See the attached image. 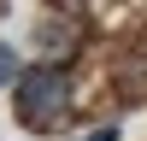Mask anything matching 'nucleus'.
<instances>
[{
  "label": "nucleus",
  "mask_w": 147,
  "mask_h": 141,
  "mask_svg": "<svg viewBox=\"0 0 147 141\" xmlns=\"http://www.w3.org/2000/svg\"><path fill=\"white\" fill-rule=\"evenodd\" d=\"M65 106H71V70L59 65V59L24 70V82H18V117H24L30 129H47Z\"/></svg>",
  "instance_id": "f257e3e1"
},
{
  "label": "nucleus",
  "mask_w": 147,
  "mask_h": 141,
  "mask_svg": "<svg viewBox=\"0 0 147 141\" xmlns=\"http://www.w3.org/2000/svg\"><path fill=\"white\" fill-rule=\"evenodd\" d=\"M18 53H12V47H0V88H18Z\"/></svg>",
  "instance_id": "f03ea898"
},
{
  "label": "nucleus",
  "mask_w": 147,
  "mask_h": 141,
  "mask_svg": "<svg viewBox=\"0 0 147 141\" xmlns=\"http://www.w3.org/2000/svg\"><path fill=\"white\" fill-rule=\"evenodd\" d=\"M82 141H118V129H94V135H82Z\"/></svg>",
  "instance_id": "7ed1b4c3"
}]
</instances>
